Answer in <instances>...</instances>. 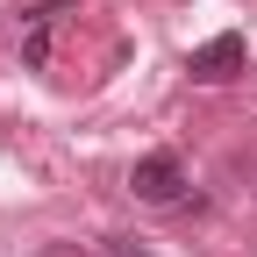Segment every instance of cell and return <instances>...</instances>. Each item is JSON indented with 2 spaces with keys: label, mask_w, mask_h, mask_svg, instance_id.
I'll return each instance as SVG.
<instances>
[{
  "label": "cell",
  "mask_w": 257,
  "mask_h": 257,
  "mask_svg": "<svg viewBox=\"0 0 257 257\" xmlns=\"http://www.w3.org/2000/svg\"><path fill=\"white\" fill-rule=\"evenodd\" d=\"M186 72L200 79V86H229V79L243 72V36H236V29H221V36H207L200 50L186 57Z\"/></svg>",
  "instance_id": "cell-2"
},
{
  "label": "cell",
  "mask_w": 257,
  "mask_h": 257,
  "mask_svg": "<svg viewBox=\"0 0 257 257\" xmlns=\"http://www.w3.org/2000/svg\"><path fill=\"white\" fill-rule=\"evenodd\" d=\"M79 0H43L36 15H29V29H22V64L29 72H43L50 64V36H57V15H72Z\"/></svg>",
  "instance_id": "cell-3"
},
{
  "label": "cell",
  "mask_w": 257,
  "mask_h": 257,
  "mask_svg": "<svg viewBox=\"0 0 257 257\" xmlns=\"http://www.w3.org/2000/svg\"><path fill=\"white\" fill-rule=\"evenodd\" d=\"M128 193H136L143 207H172L186 193V165L172 150H150V157H136V172H128Z\"/></svg>",
  "instance_id": "cell-1"
},
{
  "label": "cell",
  "mask_w": 257,
  "mask_h": 257,
  "mask_svg": "<svg viewBox=\"0 0 257 257\" xmlns=\"http://www.w3.org/2000/svg\"><path fill=\"white\" fill-rule=\"evenodd\" d=\"M100 257H150V250H143L136 236H107V243H100Z\"/></svg>",
  "instance_id": "cell-4"
},
{
  "label": "cell",
  "mask_w": 257,
  "mask_h": 257,
  "mask_svg": "<svg viewBox=\"0 0 257 257\" xmlns=\"http://www.w3.org/2000/svg\"><path fill=\"white\" fill-rule=\"evenodd\" d=\"M43 257H86V250H79V243H50Z\"/></svg>",
  "instance_id": "cell-5"
}]
</instances>
